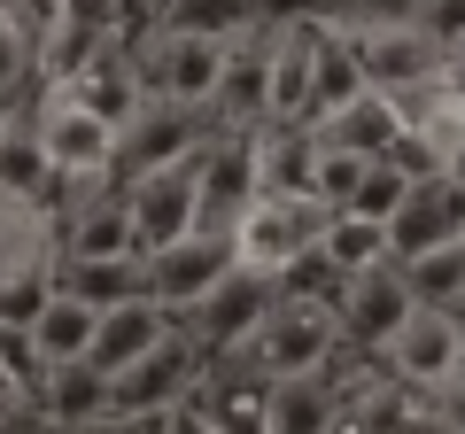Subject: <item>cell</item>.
I'll return each mask as SVG.
<instances>
[{"label":"cell","mask_w":465,"mask_h":434,"mask_svg":"<svg viewBox=\"0 0 465 434\" xmlns=\"http://www.w3.org/2000/svg\"><path fill=\"white\" fill-rule=\"evenodd\" d=\"M24 124H32V140H39V155H47V171H54V186H63V194L116 179V124L94 117L70 85H47V94H39V109H32Z\"/></svg>","instance_id":"obj_1"},{"label":"cell","mask_w":465,"mask_h":434,"mask_svg":"<svg viewBox=\"0 0 465 434\" xmlns=\"http://www.w3.org/2000/svg\"><path fill=\"white\" fill-rule=\"evenodd\" d=\"M326 217L311 194H256L249 217L232 225V249H241V271H264V280H280L295 256L318 249V233H326Z\"/></svg>","instance_id":"obj_2"},{"label":"cell","mask_w":465,"mask_h":434,"mask_svg":"<svg viewBox=\"0 0 465 434\" xmlns=\"http://www.w3.org/2000/svg\"><path fill=\"white\" fill-rule=\"evenodd\" d=\"M194 388H202V350L171 326L133 372H116V380H109V419H124V427H140V419H171Z\"/></svg>","instance_id":"obj_3"},{"label":"cell","mask_w":465,"mask_h":434,"mask_svg":"<svg viewBox=\"0 0 465 434\" xmlns=\"http://www.w3.org/2000/svg\"><path fill=\"white\" fill-rule=\"evenodd\" d=\"M341 39H349V54H357V70H365V85L388 94V101H411V94H427V85H442L450 47H434L419 24H372V32H341Z\"/></svg>","instance_id":"obj_4"},{"label":"cell","mask_w":465,"mask_h":434,"mask_svg":"<svg viewBox=\"0 0 465 434\" xmlns=\"http://www.w3.org/2000/svg\"><path fill=\"white\" fill-rule=\"evenodd\" d=\"M140 271H148V302H163V311L179 318V311H194L217 280L241 271V249H232V233L194 225V233H179L171 249H148V256H140Z\"/></svg>","instance_id":"obj_5"},{"label":"cell","mask_w":465,"mask_h":434,"mask_svg":"<svg viewBox=\"0 0 465 434\" xmlns=\"http://www.w3.org/2000/svg\"><path fill=\"white\" fill-rule=\"evenodd\" d=\"M241 357H249L264 380L326 372L333 357H341V326H333V311H311V302H272L264 326H256V341H249Z\"/></svg>","instance_id":"obj_6"},{"label":"cell","mask_w":465,"mask_h":434,"mask_svg":"<svg viewBox=\"0 0 465 434\" xmlns=\"http://www.w3.org/2000/svg\"><path fill=\"white\" fill-rule=\"evenodd\" d=\"M256 194H264L256 186V133H202V148H194V225L232 233Z\"/></svg>","instance_id":"obj_7"},{"label":"cell","mask_w":465,"mask_h":434,"mask_svg":"<svg viewBox=\"0 0 465 434\" xmlns=\"http://www.w3.org/2000/svg\"><path fill=\"white\" fill-rule=\"evenodd\" d=\"M272 302H280V287H272L264 271H232V280H217L194 311H179V334L194 341L202 357H232V350L256 341V326H264Z\"/></svg>","instance_id":"obj_8"},{"label":"cell","mask_w":465,"mask_h":434,"mask_svg":"<svg viewBox=\"0 0 465 434\" xmlns=\"http://www.w3.org/2000/svg\"><path fill=\"white\" fill-rule=\"evenodd\" d=\"M140 94L179 101V109H210L217 70H225V39H186V32H148V47H133Z\"/></svg>","instance_id":"obj_9"},{"label":"cell","mask_w":465,"mask_h":434,"mask_svg":"<svg viewBox=\"0 0 465 434\" xmlns=\"http://www.w3.org/2000/svg\"><path fill=\"white\" fill-rule=\"evenodd\" d=\"M202 133H210V117H202V109H179V101L140 94V109L124 117V133H116V186L140 179V171L186 163V155L202 148Z\"/></svg>","instance_id":"obj_10"},{"label":"cell","mask_w":465,"mask_h":434,"mask_svg":"<svg viewBox=\"0 0 465 434\" xmlns=\"http://www.w3.org/2000/svg\"><path fill=\"white\" fill-rule=\"evenodd\" d=\"M458 241H465V179H419L403 210L388 217V264H419Z\"/></svg>","instance_id":"obj_11"},{"label":"cell","mask_w":465,"mask_h":434,"mask_svg":"<svg viewBox=\"0 0 465 434\" xmlns=\"http://www.w3.org/2000/svg\"><path fill=\"white\" fill-rule=\"evenodd\" d=\"M411 311H419V302H411V287H403V264H372V271H357V280H349V295H341V311H333V326H341V350L381 357Z\"/></svg>","instance_id":"obj_12"},{"label":"cell","mask_w":465,"mask_h":434,"mask_svg":"<svg viewBox=\"0 0 465 434\" xmlns=\"http://www.w3.org/2000/svg\"><path fill=\"white\" fill-rule=\"evenodd\" d=\"M116 194H124L140 256L171 249L179 233H194V155H186V163H163V171H140V179H124Z\"/></svg>","instance_id":"obj_13"},{"label":"cell","mask_w":465,"mask_h":434,"mask_svg":"<svg viewBox=\"0 0 465 434\" xmlns=\"http://www.w3.org/2000/svg\"><path fill=\"white\" fill-rule=\"evenodd\" d=\"M349 357V350H341ZM341 357L326 372H295V380L264 388V434H333L349 411H357V388H341Z\"/></svg>","instance_id":"obj_14"},{"label":"cell","mask_w":465,"mask_h":434,"mask_svg":"<svg viewBox=\"0 0 465 434\" xmlns=\"http://www.w3.org/2000/svg\"><path fill=\"white\" fill-rule=\"evenodd\" d=\"M381 357H388V372H396L403 388L434 396V388L458 372V318H450V311H427V302H419V311L396 326V341H388Z\"/></svg>","instance_id":"obj_15"},{"label":"cell","mask_w":465,"mask_h":434,"mask_svg":"<svg viewBox=\"0 0 465 434\" xmlns=\"http://www.w3.org/2000/svg\"><path fill=\"white\" fill-rule=\"evenodd\" d=\"M171 326H179V318L163 311V302H116V311H101V326H94V350H85V365L101 372V380H116V372H133L140 357L155 350V341L171 334Z\"/></svg>","instance_id":"obj_16"},{"label":"cell","mask_w":465,"mask_h":434,"mask_svg":"<svg viewBox=\"0 0 465 434\" xmlns=\"http://www.w3.org/2000/svg\"><path fill=\"white\" fill-rule=\"evenodd\" d=\"M311 133H318V148H333V155L381 163V155L403 140V109H396L388 94H357V101H341L326 124H311Z\"/></svg>","instance_id":"obj_17"},{"label":"cell","mask_w":465,"mask_h":434,"mask_svg":"<svg viewBox=\"0 0 465 434\" xmlns=\"http://www.w3.org/2000/svg\"><path fill=\"white\" fill-rule=\"evenodd\" d=\"M54 287L85 311H116V302L148 295V271H140V256H54Z\"/></svg>","instance_id":"obj_18"},{"label":"cell","mask_w":465,"mask_h":434,"mask_svg":"<svg viewBox=\"0 0 465 434\" xmlns=\"http://www.w3.org/2000/svg\"><path fill=\"white\" fill-rule=\"evenodd\" d=\"M372 94L365 70H357V54H349V39L333 32V24H318V47H311V85H302V124H326L341 101Z\"/></svg>","instance_id":"obj_19"},{"label":"cell","mask_w":465,"mask_h":434,"mask_svg":"<svg viewBox=\"0 0 465 434\" xmlns=\"http://www.w3.org/2000/svg\"><path fill=\"white\" fill-rule=\"evenodd\" d=\"M272 0H155V32H186V39H249L264 32Z\"/></svg>","instance_id":"obj_20"},{"label":"cell","mask_w":465,"mask_h":434,"mask_svg":"<svg viewBox=\"0 0 465 434\" xmlns=\"http://www.w3.org/2000/svg\"><path fill=\"white\" fill-rule=\"evenodd\" d=\"M94 326H101V311H85V302H70L63 287H54V302L32 318V350H39V365H85V350H94Z\"/></svg>","instance_id":"obj_21"},{"label":"cell","mask_w":465,"mask_h":434,"mask_svg":"<svg viewBox=\"0 0 465 434\" xmlns=\"http://www.w3.org/2000/svg\"><path fill=\"white\" fill-rule=\"evenodd\" d=\"M39 411L54 427H85V419H109V380L94 365H54L47 388H39Z\"/></svg>","instance_id":"obj_22"},{"label":"cell","mask_w":465,"mask_h":434,"mask_svg":"<svg viewBox=\"0 0 465 434\" xmlns=\"http://www.w3.org/2000/svg\"><path fill=\"white\" fill-rule=\"evenodd\" d=\"M318 256H326L341 280H357V271L388 264V225H365V217L333 210V217H326V233H318Z\"/></svg>","instance_id":"obj_23"},{"label":"cell","mask_w":465,"mask_h":434,"mask_svg":"<svg viewBox=\"0 0 465 434\" xmlns=\"http://www.w3.org/2000/svg\"><path fill=\"white\" fill-rule=\"evenodd\" d=\"M403 287H411V302H427V311H450L458 287H465V241H458V249L419 256V264H403Z\"/></svg>","instance_id":"obj_24"},{"label":"cell","mask_w":465,"mask_h":434,"mask_svg":"<svg viewBox=\"0 0 465 434\" xmlns=\"http://www.w3.org/2000/svg\"><path fill=\"white\" fill-rule=\"evenodd\" d=\"M403 194H411V179H403L396 155H381V163H365V179H357V194H349V217H365V225H388V217L403 210Z\"/></svg>","instance_id":"obj_25"},{"label":"cell","mask_w":465,"mask_h":434,"mask_svg":"<svg viewBox=\"0 0 465 434\" xmlns=\"http://www.w3.org/2000/svg\"><path fill=\"white\" fill-rule=\"evenodd\" d=\"M124 8H133V0H54V16L63 24H85V32H124Z\"/></svg>","instance_id":"obj_26"},{"label":"cell","mask_w":465,"mask_h":434,"mask_svg":"<svg viewBox=\"0 0 465 434\" xmlns=\"http://www.w3.org/2000/svg\"><path fill=\"white\" fill-rule=\"evenodd\" d=\"M419 32L434 47H465V0H419Z\"/></svg>","instance_id":"obj_27"},{"label":"cell","mask_w":465,"mask_h":434,"mask_svg":"<svg viewBox=\"0 0 465 434\" xmlns=\"http://www.w3.org/2000/svg\"><path fill=\"white\" fill-rule=\"evenodd\" d=\"M24 70H32V39H24L16 24L0 16V94H16V85H24Z\"/></svg>","instance_id":"obj_28"},{"label":"cell","mask_w":465,"mask_h":434,"mask_svg":"<svg viewBox=\"0 0 465 434\" xmlns=\"http://www.w3.org/2000/svg\"><path fill=\"white\" fill-rule=\"evenodd\" d=\"M427 411H434V419H442V427H450V434H465V372H450V380H442V388H434V396H427Z\"/></svg>","instance_id":"obj_29"},{"label":"cell","mask_w":465,"mask_h":434,"mask_svg":"<svg viewBox=\"0 0 465 434\" xmlns=\"http://www.w3.org/2000/svg\"><path fill=\"white\" fill-rule=\"evenodd\" d=\"M163 427H171V434H217V427H210V411H202V403H179V411H171Z\"/></svg>","instance_id":"obj_30"},{"label":"cell","mask_w":465,"mask_h":434,"mask_svg":"<svg viewBox=\"0 0 465 434\" xmlns=\"http://www.w3.org/2000/svg\"><path fill=\"white\" fill-rule=\"evenodd\" d=\"M63 434H133L124 419H85V427H63Z\"/></svg>","instance_id":"obj_31"},{"label":"cell","mask_w":465,"mask_h":434,"mask_svg":"<svg viewBox=\"0 0 465 434\" xmlns=\"http://www.w3.org/2000/svg\"><path fill=\"white\" fill-rule=\"evenodd\" d=\"M133 434H171V427H163V419H140V427H133Z\"/></svg>","instance_id":"obj_32"},{"label":"cell","mask_w":465,"mask_h":434,"mask_svg":"<svg viewBox=\"0 0 465 434\" xmlns=\"http://www.w3.org/2000/svg\"><path fill=\"white\" fill-rule=\"evenodd\" d=\"M458 372H465V318H458Z\"/></svg>","instance_id":"obj_33"},{"label":"cell","mask_w":465,"mask_h":434,"mask_svg":"<svg viewBox=\"0 0 465 434\" xmlns=\"http://www.w3.org/2000/svg\"><path fill=\"white\" fill-rule=\"evenodd\" d=\"M0 124H8V94H0Z\"/></svg>","instance_id":"obj_34"}]
</instances>
